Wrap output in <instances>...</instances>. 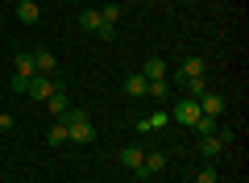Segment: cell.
<instances>
[{
    "label": "cell",
    "mask_w": 249,
    "mask_h": 183,
    "mask_svg": "<svg viewBox=\"0 0 249 183\" xmlns=\"http://www.w3.org/2000/svg\"><path fill=\"white\" fill-rule=\"evenodd\" d=\"M34 4H37V0H34Z\"/></svg>",
    "instance_id": "obj_26"
},
{
    "label": "cell",
    "mask_w": 249,
    "mask_h": 183,
    "mask_svg": "<svg viewBox=\"0 0 249 183\" xmlns=\"http://www.w3.org/2000/svg\"><path fill=\"white\" fill-rule=\"evenodd\" d=\"M196 183H216V171H212V166H204V171L196 175Z\"/></svg>",
    "instance_id": "obj_23"
},
{
    "label": "cell",
    "mask_w": 249,
    "mask_h": 183,
    "mask_svg": "<svg viewBox=\"0 0 249 183\" xmlns=\"http://www.w3.org/2000/svg\"><path fill=\"white\" fill-rule=\"evenodd\" d=\"M124 96H150V79H145L142 71L124 75Z\"/></svg>",
    "instance_id": "obj_7"
},
{
    "label": "cell",
    "mask_w": 249,
    "mask_h": 183,
    "mask_svg": "<svg viewBox=\"0 0 249 183\" xmlns=\"http://www.w3.org/2000/svg\"><path fill=\"white\" fill-rule=\"evenodd\" d=\"M158 171H166V154H145V158H142V175H137V179H150V175H158Z\"/></svg>",
    "instance_id": "obj_10"
},
{
    "label": "cell",
    "mask_w": 249,
    "mask_h": 183,
    "mask_svg": "<svg viewBox=\"0 0 249 183\" xmlns=\"http://www.w3.org/2000/svg\"><path fill=\"white\" fill-rule=\"evenodd\" d=\"M46 142H50V146H62V142H67V125H50V129H46Z\"/></svg>",
    "instance_id": "obj_20"
},
{
    "label": "cell",
    "mask_w": 249,
    "mask_h": 183,
    "mask_svg": "<svg viewBox=\"0 0 249 183\" xmlns=\"http://www.w3.org/2000/svg\"><path fill=\"white\" fill-rule=\"evenodd\" d=\"M9 87H13V92H25L29 79H25V75H13V79H9Z\"/></svg>",
    "instance_id": "obj_22"
},
{
    "label": "cell",
    "mask_w": 249,
    "mask_h": 183,
    "mask_svg": "<svg viewBox=\"0 0 249 183\" xmlns=\"http://www.w3.org/2000/svg\"><path fill=\"white\" fill-rule=\"evenodd\" d=\"M0 83H4V75H0Z\"/></svg>",
    "instance_id": "obj_25"
},
{
    "label": "cell",
    "mask_w": 249,
    "mask_h": 183,
    "mask_svg": "<svg viewBox=\"0 0 249 183\" xmlns=\"http://www.w3.org/2000/svg\"><path fill=\"white\" fill-rule=\"evenodd\" d=\"M116 158H121V166H129L133 175H142V158H145V154H142L137 146H124V150H121Z\"/></svg>",
    "instance_id": "obj_9"
},
{
    "label": "cell",
    "mask_w": 249,
    "mask_h": 183,
    "mask_svg": "<svg viewBox=\"0 0 249 183\" xmlns=\"http://www.w3.org/2000/svg\"><path fill=\"white\" fill-rule=\"evenodd\" d=\"M199 117H204V113H199V104H196L191 96H187V100H178V104H175V121H178V125H196Z\"/></svg>",
    "instance_id": "obj_5"
},
{
    "label": "cell",
    "mask_w": 249,
    "mask_h": 183,
    "mask_svg": "<svg viewBox=\"0 0 249 183\" xmlns=\"http://www.w3.org/2000/svg\"><path fill=\"white\" fill-rule=\"evenodd\" d=\"M62 125H67V142H79V146L96 142V125H91V117L83 108H71V113L62 117Z\"/></svg>",
    "instance_id": "obj_1"
},
{
    "label": "cell",
    "mask_w": 249,
    "mask_h": 183,
    "mask_svg": "<svg viewBox=\"0 0 249 183\" xmlns=\"http://www.w3.org/2000/svg\"><path fill=\"white\" fill-rule=\"evenodd\" d=\"M46 104H50V113H54V117L62 121V117L71 113V96H67V87H58V92H54V96L46 100Z\"/></svg>",
    "instance_id": "obj_8"
},
{
    "label": "cell",
    "mask_w": 249,
    "mask_h": 183,
    "mask_svg": "<svg viewBox=\"0 0 249 183\" xmlns=\"http://www.w3.org/2000/svg\"><path fill=\"white\" fill-rule=\"evenodd\" d=\"M191 129H199V138H208V133H216V129H220V121H216V117H199V121L191 125Z\"/></svg>",
    "instance_id": "obj_18"
},
{
    "label": "cell",
    "mask_w": 249,
    "mask_h": 183,
    "mask_svg": "<svg viewBox=\"0 0 249 183\" xmlns=\"http://www.w3.org/2000/svg\"><path fill=\"white\" fill-rule=\"evenodd\" d=\"M58 87H62L58 75H34V79H29V87H25V96L29 100H50Z\"/></svg>",
    "instance_id": "obj_2"
},
{
    "label": "cell",
    "mask_w": 249,
    "mask_h": 183,
    "mask_svg": "<svg viewBox=\"0 0 249 183\" xmlns=\"http://www.w3.org/2000/svg\"><path fill=\"white\" fill-rule=\"evenodd\" d=\"M204 71H208V59H183V67L175 71V83H187V79H204Z\"/></svg>",
    "instance_id": "obj_4"
},
{
    "label": "cell",
    "mask_w": 249,
    "mask_h": 183,
    "mask_svg": "<svg viewBox=\"0 0 249 183\" xmlns=\"http://www.w3.org/2000/svg\"><path fill=\"white\" fill-rule=\"evenodd\" d=\"M196 104H199V113H204V117H216V121H220V113H224V96H220V92H204Z\"/></svg>",
    "instance_id": "obj_6"
},
{
    "label": "cell",
    "mask_w": 249,
    "mask_h": 183,
    "mask_svg": "<svg viewBox=\"0 0 249 183\" xmlns=\"http://www.w3.org/2000/svg\"><path fill=\"white\" fill-rule=\"evenodd\" d=\"M13 125H17V121H13V117H9V113H0V133H9V129H13Z\"/></svg>",
    "instance_id": "obj_24"
},
{
    "label": "cell",
    "mask_w": 249,
    "mask_h": 183,
    "mask_svg": "<svg viewBox=\"0 0 249 183\" xmlns=\"http://www.w3.org/2000/svg\"><path fill=\"white\" fill-rule=\"evenodd\" d=\"M116 21H121V4L108 0L104 9H100V29H116Z\"/></svg>",
    "instance_id": "obj_12"
},
{
    "label": "cell",
    "mask_w": 249,
    "mask_h": 183,
    "mask_svg": "<svg viewBox=\"0 0 249 183\" xmlns=\"http://www.w3.org/2000/svg\"><path fill=\"white\" fill-rule=\"evenodd\" d=\"M204 92H208V79H187V96L191 100H199Z\"/></svg>",
    "instance_id": "obj_21"
},
{
    "label": "cell",
    "mask_w": 249,
    "mask_h": 183,
    "mask_svg": "<svg viewBox=\"0 0 249 183\" xmlns=\"http://www.w3.org/2000/svg\"><path fill=\"white\" fill-rule=\"evenodd\" d=\"M79 29H88V34H100V9H83V13H79Z\"/></svg>",
    "instance_id": "obj_17"
},
{
    "label": "cell",
    "mask_w": 249,
    "mask_h": 183,
    "mask_svg": "<svg viewBox=\"0 0 249 183\" xmlns=\"http://www.w3.org/2000/svg\"><path fill=\"white\" fill-rule=\"evenodd\" d=\"M13 75H25V79H34L37 75V62H34V54H17V59H13Z\"/></svg>",
    "instance_id": "obj_13"
},
{
    "label": "cell",
    "mask_w": 249,
    "mask_h": 183,
    "mask_svg": "<svg viewBox=\"0 0 249 183\" xmlns=\"http://www.w3.org/2000/svg\"><path fill=\"white\" fill-rule=\"evenodd\" d=\"M162 125H170V113H162V108H158V113H150L145 121H137V129H142V133H158Z\"/></svg>",
    "instance_id": "obj_11"
},
{
    "label": "cell",
    "mask_w": 249,
    "mask_h": 183,
    "mask_svg": "<svg viewBox=\"0 0 249 183\" xmlns=\"http://www.w3.org/2000/svg\"><path fill=\"white\" fill-rule=\"evenodd\" d=\"M232 142V133L229 129H216V133H208L204 142H199V154L204 158H216V154H224V146Z\"/></svg>",
    "instance_id": "obj_3"
},
{
    "label": "cell",
    "mask_w": 249,
    "mask_h": 183,
    "mask_svg": "<svg viewBox=\"0 0 249 183\" xmlns=\"http://www.w3.org/2000/svg\"><path fill=\"white\" fill-rule=\"evenodd\" d=\"M150 96L154 100H166L170 96V79H150Z\"/></svg>",
    "instance_id": "obj_19"
},
{
    "label": "cell",
    "mask_w": 249,
    "mask_h": 183,
    "mask_svg": "<svg viewBox=\"0 0 249 183\" xmlns=\"http://www.w3.org/2000/svg\"><path fill=\"white\" fill-rule=\"evenodd\" d=\"M34 62H37V75H54V67H58V59L50 50H34Z\"/></svg>",
    "instance_id": "obj_14"
},
{
    "label": "cell",
    "mask_w": 249,
    "mask_h": 183,
    "mask_svg": "<svg viewBox=\"0 0 249 183\" xmlns=\"http://www.w3.org/2000/svg\"><path fill=\"white\" fill-rule=\"evenodd\" d=\"M17 17L34 25V21H42V4H34V0H21V4H17Z\"/></svg>",
    "instance_id": "obj_15"
},
{
    "label": "cell",
    "mask_w": 249,
    "mask_h": 183,
    "mask_svg": "<svg viewBox=\"0 0 249 183\" xmlns=\"http://www.w3.org/2000/svg\"><path fill=\"white\" fill-rule=\"evenodd\" d=\"M142 75H145V79H166V59H145Z\"/></svg>",
    "instance_id": "obj_16"
}]
</instances>
